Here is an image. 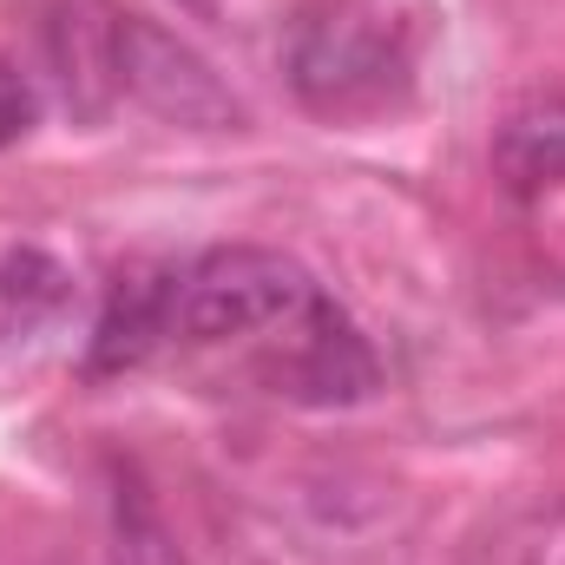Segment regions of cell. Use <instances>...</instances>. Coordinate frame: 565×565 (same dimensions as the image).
Wrapping results in <instances>:
<instances>
[{"mask_svg":"<svg viewBox=\"0 0 565 565\" xmlns=\"http://www.w3.org/2000/svg\"><path fill=\"white\" fill-rule=\"evenodd\" d=\"M335 316V296L309 277L296 257L264 244H217L171 270V342L231 349V342H282L270 382L282 388L302 342Z\"/></svg>","mask_w":565,"mask_h":565,"instance_id":"1","label":"cell"},{"mask_svg":"<svg viewBox=\"0 0 565 565\" xmlns=\"http://www.w3.org/2000/svg\"><path fill=\"white\" fill-rule=\"evenodd\" d=\"M289 79H296L302 106H316L329 119H355V113H375L395 99V86L408 79V46L388 26V13H375L362 0H335L296 26Z\"/></svg>","mask_w":565,"mask_h":565,"instance_id":"2","label":"cell"},{"mask_svg":"<svg viewBox=\"0 0 565 565\" xmlns=\"http://www.w3.org/2000/svg\"><path fill=\"white\" fill-rule=\"evenodd\" d=\"M119 93H132L145 113L184 132H231L244 126V99L211 73L204 53H191L178 33H164L145 13H119Z\"/></svg>","mask_w":565,"mask_h":565,"instance_id":"3","label":"cell"},{"mask_svg":"<svg viewBox=\"0 0 565 565\" xmlns=\"http://www.w3.org/2000/svg\"><path fill=\"white\" fill-rule=\"evenodd\" d=\"M79 316V277L60 250L33 237L0 244V349L13 362H40Z\"/></svg>","mask_w":565,"mask_h":565,"instance_id":"4","label":"cell"},{"mask_svg":"<svg viewBox=\"0 0 565 565\" xmlns=\"http://www.w3.org/2000/svg\"><path fill=\"white\" fill-rule=\"evenodd\" d=\"M46 53L66 106L106 113V99L119 93V13L106 0H60L46 13Z\"/></svg>","mask_w":565,"mask_h":565,"instance_id":"5","label":"cell"},{"mask_svg":"<svg viewBox=\"0 0 565 565\" xmlns=\"http://www.w3.org/2000/svg\"><path fill=\"white\" fill-rule=\"evenodd\" d=\"M171 342V270L164 277H119L93 335H86V369L93 375H126L151 349Z\"/></svg>","mask_w":565,"mask_h":565,"instance_id":"6","label":"cell"},{"mask_svg":"<svg viewBox=\"0 0 565 565\" xmlns=\"http://www.w3.org/2000/svg\"><path fill=\"white\" fill-rule=\"evenodd\" d=\"M500 171L513 191H546L565 178V106H533L500 132Z\"/></svg>","mask_w":565,"mask_h":565,"instance_id":"7","label":"cell"},{"mask_svg":"<svg viewBox=\"0 0 565 565\" xmlns=\"http://www.w3.org/2000/svg\"><path fill=\"white\" fill-rule=\"evenodd\" d=\"M33 126H40V93H33V79L13 60H0V151L20 145Z\"/></svg>","mask_w":565,"mask_h":565,"instance_id":"8","label":"cell"},{"mask_svg":"<svg viewBox=\"0 0 565 565\" xmlns=\"http://www.w3.org/2000/svg\"><path fill=\"white\" fill-rule=\"evenodd\" d=\"M119 565H184V559L171 553V540H164L145 513H132L126 533H119Z\"/></svg>","mask_w":565,"mask_h":565,"instance_id":"9","label":"cell"},{"mask_svg":"<svg viewBox=\"0 0 565 565\" xmlns=\"http://www.w3.org/2000/svg\"><path fill=\"white\" fill-rule=\"evenodd\" d=\"M178 7H191V13H217V0H178Z\"/></svg>","mask_w":565,"mask_h":565,"instance_id":"10","label":"cell"}]
</instances>
